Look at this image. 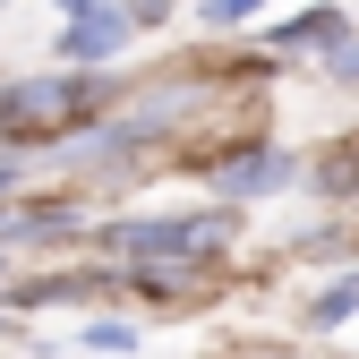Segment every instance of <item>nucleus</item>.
Wrapping results in <instances>:
<instances>
[{
    "label": "nucleus",
    "mask_w": 359,
    "mask_h": 359,
    "mask_svg": "<svg viewBox=\"0 0 359 359\" xmlns=\"http://www.w3.org/2000/svg\"><path fill=\"white\" fill-rule=\"evenodd\" d=\"M128 34H137V18H128V0H120V9H111V0H86V9L69 18V34H60V52H69L77 69H95V60H111V52H120Z\"/></svg>",
    "instance_id": "f03ea898"
},
{
    "label": "nucleus",
    "mask_w": 359,
    "mask_h": 359,
    "mask_svg": "<svg viewBox=\"0 0 359 359\" xmlns=\"http://www.w3.org/2000/svg\"><path fill=\"white\" fill-rule=\"evenodd\" d=\"M86 342H95V351H128L137 334H128V325H86Z\"/></svg>",
    "instance_id": "6e6552de"
},
{
    "label": "nucleus",
    "mask_w": 359,
    "mask_h": 359,
    "mask_svg": "<svg viewBox=\"0 0 359 359\" xmlns=\"http://www.w3.org/2000/svg\"><path fill=\"white\" fill-rule=\"evenodd\" d=\"M325 69H334L342 86H359V43H334V52H325Z\"/></svg>",
    "instance_id": "0eeeda50"
},
{
    "label": "nucleus",
    "mask_w": 359,
    "mask_h": 359,
    "mask_svg": "<svg viewBox=\"0 0 359 359\" xmlns=\"http://www.w3.org/2000/svg\"><path fill=\"white\" fill-rule=\"evenodd\" d=\"M205 180H214V197H265V189H291V180H299V163H291L283 146H257V154L214 163Z\"/></svg>",
    "instance_id": "7ed1b4c3"
},
{
    "label": "nucleus",
    "mask_w": 359,
    "mask_h": 359,
    "mask_svg": "<svg viewBox=\"0 0 359 359\" xmlns=\"http://www.w3.org/2000/svg\"><path fill=\"white\" fill-rule=\"evenodd\" d=\"M18 180H26V163H18L9 146H0V197H9V189H18Z\"/></svg>",
    "instance_id": "1a4fd4ad"
},
{
    "label": "nucleus",
    "mask_w": 359,
    "mask_h": 359,
    "mask_svg": "<svg viewBox=\"0 0 359 359\" xmlns=\"http://www.w3.org/2000/svg\"><path fill=\"white\" fill-rule=\"evenodd\" d=\"M248 9H265V0H205V9H197V18H205V26H240Z\"/></svg>",
    "instance_id": "423d86ee"
},
{
    "label": "nucleus",
    "mask_w": 359,
    "mask_h": 359,
    "mask_svg": "<svg viewBox=\"0 0 359 359\" xmlns=\"http://www.w3.org/2000/svg\"><path fill=\"white\" fill-rule=\"evenodd\" d=\"M334 43H351V18L325 9V0H317V9H299L291 26H274V52H334Z\"/></svg>",
    "instance_id": "20e7f679"
},
{
    "label": "nucleus",
    "mask_w": 359,
    "mask_h": 359,
    "mask_svg": "<svg viewBox=\"0 0 359 359\" xmlns=\"http://www.w3.org/2000/svg\"><path fill=\"white\" fill-rule=\"evenodd\" d=\"M240 222L231 214H154V222H111V248L137 257V265H189V257H214L222 240H231Z\"/></svg>",
    "instance_id": "f257e3e1"
},
{
    "label": "nucleus",
    "mask_w": 359,
    "mask_h": 359,
    "mask_svg": "<svg viewBox=\"0 0 359 359\" xmlns=\"http://www.w3.org/2000/svg\"><path fill=\"white\" fill-rule=\"evenodd\" d=\"M342 317H359V274H342L317 308H308V325H342Z\"/></svg>",
    "instance_id": "39448f33"
}]
</instances>
